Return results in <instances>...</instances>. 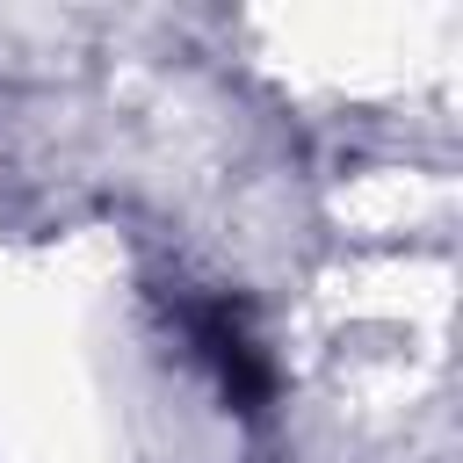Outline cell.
Segmentation results:
<instances>
[{"label":"cell","instance_id":"obj_1","mask_svg":"<svg viewBox=\"0 0 463 463\" xmlns=\"http://www.w3.org/2000/svg\"><path fill=\"white\" fill-rule=\"evenodd\" d=\"M188 333H195V347L217 362V376H224V391H232L239 405H260V398L275 391V369H268V354L253 347V333L239 326L232 304H195V311H188Z\"/></svg>","mask_w":463,"mask_h":463}]
</instances>
